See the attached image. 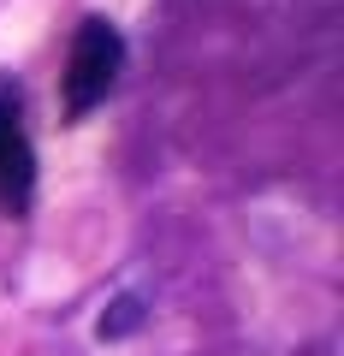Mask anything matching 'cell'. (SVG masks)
I'll return each mask as SVG.
<instances>
[{
  "mask_svg": "<svg viewBox=\"0 0 344 356\" xmlns=\"http://www.w3.org/2000/svg\"><path fill=\"white\" fill-rule=\"evenodd\" d=\"M119 65H125V36L107 18H83L72 36V60H65V113L83 119L90 107H101L119 83Z\"/></svg>",
  "mask_w": 344,
  "mask_h": 356,
  "instance_id": "obj_1",
  "label": "cell"
},
{
  "mask_svg": "<svg viewBox=\"0 0 344 356\" xmlns=\"http://www.w3.org/2000/svg\"><path fill=\"white\" fill-rule=\"evenodd\" d=\"M30 178H36V161H30L24 125H18V95L0 83V202L18 208L30 196Z\"/></svg>",
  "mask_w": 344,
  "mask_h": 356,
  "instance_id": "obj_2",
  "label": "cell"
},
{
  "mask_svg": "<svg viewBox=\"0 0 344 356\" xmlns=\"http://www.w3.org/2000/svg\"><path fill=\"white\" fill-rule=\"evenodd\" d=\"M137 327H142V297H137V291L113 297V303H107V315H101V339H131Z\"/></svg>",
  "mask_w": 344,
  "mask_h": 356,
  "instance_id": "obj_3",
  "label": "cell"
}]
</instances>
